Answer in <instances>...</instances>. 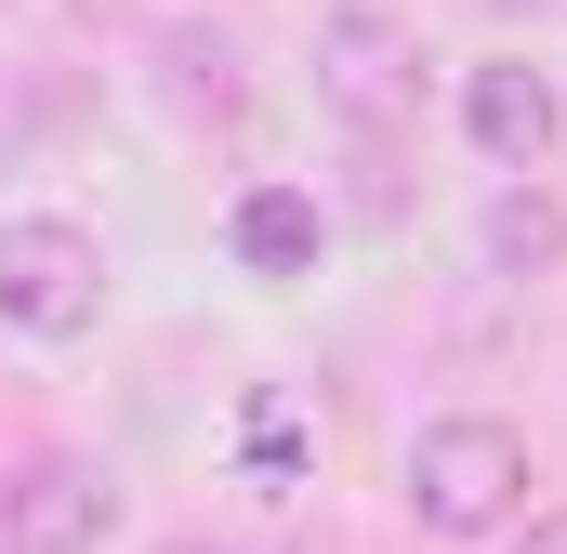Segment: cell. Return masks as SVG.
Wrapping results in <instances>:
<instances>
[{
	"mask_svg": "<svg viewBox=\"0 0 567 554\" xmlns=\"http://www.w3.org/2000/svg\"><path fill=\"white\" fill-rule=\"evenodd\" d=\"M172 93L225 120V106H238V53H225V40H172Z\"/></svg>",
	"mask_w": 567,
	"mask_h": 554,
	"instance_id": "obj_8",
	"label": "cell"
},
{
	"mask_svg": "<svg viewBox=\"0 0 567 554\" xmlns=\"http://www.w3.org/2000/svg\"><path fill=\"white\" fill-rule=\"evenodd\" d=\"M0 145H13V120H0Z\"/></svg>",
	"mask_w": 567,
	"mask_h": 554,
	"instance_id": "obj_12",
	"label": "cell"
},
{
	"mask_svg": "<svg viewBox=\"0 0 567 554\" xmlns=\"http://www.w3.org/2000/svg\"><path fill=\"white\" fill-rule=\"evenodd\" d=\"M488 252H502V265H555V252H567V212L542 198V185H515V198L488 212Z\"/></svg>",
	"mask_w": 567,
	"mask_h": 554,
	"instance_id": "obj_7",
	"label": "cell"
},
{
	"mask_svg": "<svg viewBox=\"0 0 567 554\" xmlns=\"http://www.w3.org/2000/svg\"><path fill=\"white\" fill-rule=\"evenodd\" d=\"M106 542V475L93 462H27L13 475V554H93Z\"/></svg>",
	"mask_w": 567,
	"mask_h": 554,
	"instance_id": "obj_4",
	"label": "cell"
},
{
	"mask_svg": "<svg viewBox=\"0 0 567 554\" xmlns=\"http://www.w3.org/2000/svg\"><path fill=\"white\" fill-rule=\"evenodd\" d=\"M317 93L357 133H396V120H423V40L396 13H330L317 27Z\"/></svg>",
	"mask_w": 567,
	"mask_h": 554,
	"instance_id": "obj_3",
	"label": "cell"
},
{
	"mask_svg": "<svg viewBox=\"0 0 567 554\" xmlns=\"http://www.w3.org/2000/svg\"><path fill=\"white\" fill-rule=\"evenodd\" d=\"M462 133L488 145L502 172H542V145H555V80H542V66H475Z\"/></svg>",
	"mask_w": 567,
	"mask_h": 554,
	"instance_id": "obj_5",
	"label": "cell"
},
{
	"mask_svg": "<svg viewBox=\"0 0 567 554\" xmlns=\"http://www.w3.org/2000/svg\"><path fill=\"white\" fill-rule=\"evenodd\" d=\"M0 317L13 330H40V343H66V330H93L106 317V252L80 238V225H0Z\"/></svg>",
	"mask_w": 567,
	"mask_h": 554,
	"instance_id": "obj_2",
	"label": "cell"
},
{
	"mask_svg": "<svg viewBox=\"0 0 567 554\" xmlns=\"http://www.w3.org/2000/svg\"><path fill=\"white\" fill-rule=\"evenodd\" d=\"M528 502V435L515 422H423L410 435V515H423L435 542H475V529H502Z\"/></svg>",
	"mask_w": 567,
	"mask_h": 554,
	"instance_id": "obj_1",
	"label": "cell"
},
{
	"mask_svg": "<svg viewBox=\"0 0 567 554\" xmlns=\"http://www.w3.org/2000/svg\"><path fill=\"white\" fill-rule=\"evenodd\" d=\"M515 554H567V515H555V529H528V542H515Z\"/></svg>",
	"mask_w": 567,
	"mask_h": 554,
	"instance_id": "obj_9",
	"label": "cell"
},
{
	"mask_svg": "<svg viewBox=\"0 0 567 554\" xmlns=\"http://www.w3.org/2000/svg\"><path fill=\"white\" fill-rule=\"evenodd\" d=\"M238 265H265V277L317 265V198H290V185H251V198H238Z\"/></svg>",
	"mask_w": 567,
	"mask_h": 554,
	"instance_id": "obj_6",
	"label": "cell"
},
{
	"mask_svg": "<svg viewBox=\"0 0 567 554\" xmlns=\"http://www.w3.org/2000/svg\"><path fill=\"white\" fill-rule=\"evenodd\" d=\"M172 554H212V542H172Z\"/></svg>",
	"mask_w": 567,
	"mask_h": 554,
	"instance_id": "obj_11",
	"label": "cell"
},
{
	"mask_svg": "<svg viewBox=\"0 0 567 554\" xmlns=\"http://www.w3.org/2000/svg\"><path fill=\"white\" fill-rule=\"evenodd\" d=\"M528 13H542V0H528Z\"/></svg>",
	"mask_w": 567,
	"mask_h": 554,
	"instance_id": "obj_13",
	"label": "cell"
},
{
	"mask_svg": "<svg viewBox=\"0 0 567 554\" xmlns=\"http://www.w3.org/2000/svg\"><path fill=\"white\" fill-rule=\"evenodd\" d=\"M0 554H13V502H0Z\"/></svg>",
	"mask_w": 567,
	"mask_h": 554,
	"instance_id": "obj_10",
	"label": "cell"
}]
</instances>
